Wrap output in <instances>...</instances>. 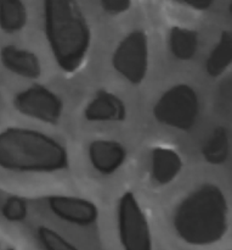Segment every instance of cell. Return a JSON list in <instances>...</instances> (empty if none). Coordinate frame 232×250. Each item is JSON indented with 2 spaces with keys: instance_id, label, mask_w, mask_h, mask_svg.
<instances>
[{
  "instance_id": "9",
  "label": "cell",
  "mask_w": 232,
  "mask_h": 250,
  "mask_svg": "<svg viewBox=\"0 0 232 250\" xmlns=\"http://www.w3.org/2000/svg\"><path fill=\"white\" fill-rule=\"evenodd\" d=\"M90 164L101 175L109 176L119 170L126 160V149L119 142L96 139L88 150Z\"/></svg>"
},
{
  "instance_id": "15",
  "label": "cell",
  "mask_w": 232,
  "mask_h": 250,
  "mask_svg": "<svg viewBox=\"0 0 232 250\" xmlns=\"http://www.w3.org/2000/svg\"><path fill=\"white\" fill-rule=\"evenodd\" d=\"M28 12L22 0H0V29L16 33L27 24Z\"/></svg>"
},
{
  "instance_id": "5",
  "label": "cell",
  "mask_w": 232,
  "mask_h": 250,
  "mask_svg": "<svg viewBox=\"0 0 232 250\" xmlns=\"http://www.w3.org/2000/svg\"><path fill=\"white\" fill-rule=\"evenodd\" d=\"M117 226L123 250H153L147 217L133 192L123 193L119 198Z\"/></svg>"
},
{
  "instance_id": "17",
  "label": "cell",
  "mask_w": 232,
  "mask_h": 250,
  "mask_svg": "<svg viewBox=\"0 0 232 250\" xmlns=\"http://www.w3.org/2000/svg\"><path fill=\"white\" fill-rule=\"evenodd\" d=\"M36 237L44 250H79L65 237L46 226H40L36 229Z\"/></svg>"
},
{
  "instance_id": "18",
  "label": "cell",
  "mask_w": 232,
  "mask_h": 250,
  "mask_svg": "<svg viewBox=\"0 0 232 250\" xmlns=\"http://www.w3.org/2000/svg\"><path fill=\"white\" fill-rule=\"evenodd\" d=\"M28 205L26 200L17 195L9 197L1 207V215L10 222H21L26 219Z\"/></svg>"
},
{
  "instance_id": "22",
  "label": "cell",
  "mask_w": 232,
  "mask_h": 250,
  "mask_svg": "<svg viewBox=\"0 0 232 250\" xmlns=\"http://www.w3.org/2000/svg\"><path fill=\"white\" fill-rule=\"evenodd\" d=\"M6 250H16V249H15V248H7Z\"/></svg>"
},
{
  "instance_id": "8",
  "label": "cell",
  "mask_w": 232,
  "mask_h": 250,
  "mask_svg": "<svg viewBox=\"0 0 232 250\" xmlns=\"http://www.w3.org/2000/svg\"><path fill=\"white\" fill-rule=\"evenodd\" d=\"M57 219L78 227H90L99 219V209L91 200L68 195H51L46 199Z\"/></svg>"
},
{
  "instance_id": "16",
  "label": "cell",
  "mask_w": 232,
  "mask_h": 250,
  "mask_svg": "<svg viewBox=\"0 0 232 250\" xmlns=\"http://www.w3.org/2000/svg\"><path fill=\"white\" fill-rule=\"evenodd\" d=\"M229 149L230 146L228 132L223 127H218L203 146L202 154L207 163L212 165H221L228 160Z\"/></svg>"
},
{
  "instance_id": "20",
  "label": "cell",
  "mask_w": 232,
  "mask_h": 250,
  "mask_svg": "<svg viewBox=\"0 0 232 250\" xmlns=\"http://www.w3.org/2000/svg\"><path fill=\"white\" fill-rule=\"evenodd\" d=\"M177 1L192 10L204 11V10H208L213 5L214 0H177Z\"/></svg>"
},
{
  "instance_id": "10",
  "label": "cell",
  "mask_w": 232,
  "mask_h": 250,
  "mask_svg": "<svg viewBox=\"0 0 232 250\" xmlns=\"http://www.w3.org/2000/svg\"><path fill=\"white\" fill-rule=\"evenodd\" d=\"M84 117L90 122H122L126 119V107L116 94L100 90L85 106Z\"/></svg>"
},
{
  "instance_id": "13",
  "label": "cell",
  "mask_w": 232,
  "mask_h": 250,
  "mask_svg": "<svg viewBox=\"0 0 232 250\" xmlns=\"http://www.w3.org/2000/svg\"><path fill=\"white\" fill-rule=\"evenodd\" d=\"M168 44L175 59L181 61L191 60L198 48V34L194 29L174 26L169 31Z\"/></svg>"
},
{
  "instance_id": "2",
  "label": "cell",
  "mask_w": 232,
  "mask_h": 250,
  "mask_svg": "<svg viewBox=\"0 0 232 250\" xmlns=\"http://www.w3.org/2000/svg\"><path fill=\"white\" fill-rule=\"evenodd\" d=\"M44 29L54 58L66 75L84 63L91 33L78 0H44Z\"/></svg>"
},
{
  "instance_id": "3",
  "label": "cell",
  "mask_w": 232,
  "mask_h": 250,
  "mask_svg": "<svg viewBox=\"0 0 232 250\" xmlns=\"http://www.w3.org/2000/svg\"><path fill=\"white\" fill-rule=\"evenodd\" d=\"M70 166L68 151L53 137L9 127L0 132V167L12 172L53 173Z\"/></svg>"
},
{
  "instance_id": "14",
  "label": "cell",
  "mask_w": 232,
  "mask_h": 250,
  "mask_svg": "<svg viewBox=\"0 0 232 250\" xmlns=\"http://www.w3.org/2000/svg\"><path fill=\"white\" fill-rule=\"evenodd\" d=\"M232 65V31H224L206 61V71L211 77H219Z\"/></svg>"
},
{
  "instance_id": "7",
  "label": "cell",
  "mask_w": 232,
  "mask_h": 250,
  "mask_svg": "<svg viewBox=\"0 0 232 250\" xmlns=\"http://www.w3.org/2000/svg\"><path fill=\"white\" fill-rule=\"evenodd\" d=\"M14 106L24 116L50 125L58 124L63 112L61 98L41 84H34L17 93Z\"/></svg>"
},
{
  "instance_id": "4",
  "label": "cell",
  "mask_w": 232,
  "mask_h": 250,
  "mask_svg": "<svg viewBox=\"0 0 232 250\" xmlns=\"http://www.w3.org/2000/svg\"><path fill=\"white\" fill-rule=\"evenodd\" d=\"M198 112V95L189 84L173 85L153 106V116L160 124L180 131H190L196 124Z\"/></svg>"
},
{
  "instance_id": "19",
  "label": "cell",
  "mask_w": 232,
  "mask_h": 250,
  "mask_svg": "<svg viewBox=\"0 0 232 250\" xmlns=\"http://www.w3.org/2000/svg\"><path fill=\"white\" fill-rule=\"evenodd\" d=\"M100 4L107 14L116 16L130 9L131 0H100Z\"/></svg>"
},
{
  "instance_id": "21",
  "label": "cell",
  "mask_w": 232,
  "mask_h": 250,
  "mask_svg": "<svg viewBox=\"0 0 232 250\" xmlns=\"http://www.w3.org/2000/svg\"><path fill=\"white\" fill-rule=\"evenodd\" d=\"M229 11H230V14L232 15V0H231V2H230V5H229Z\"/></svg>"
},
{
  "instance_id": "1",
  "label": "cell",
  "mask_w": 232,
  "mask_h": 250,
  "mask_svg": "<svg viewBox=\"0 0 232 250\" xmlns=\"http://www.w3.org/2000/svg\"><path fill=\"white\" fill-rule=\"evenodd\" d=\"M173 227L190 246L207 247L220 242L229 227V205L223 190L206 183L190 193L175 209Z\"/></svg>"
},
{
  "instance_id": "6",
  "label": "cell",
  "mask_w": 232,
  "mask_h": 250,
  "mask_svg": "<svg viewBox=\"0 0 232 250\" xmlns=\"http://www.w3.org/2000/svg\"><path fill=\"white\" fill-rule=\"evenodd\" d=\"M114 70L131 84L143 82L148 68V41L143 31H133L117 45L112 56Z\"/></svg>"
},
{
  "instance_id": "12",
  "label": "cell",
  "mask_w": 232,
  "mask_h": 250,
  "mask_svg": "<svg viewBox=\"0 0 232 250\" xmlns=\"http://www.w3.org/2000/svg\"><path fill=\"white\" fill-rule=\"evenodd\" d=\"M182 168L181 156L168 146H156L151 153V178L160 186L169 185Z\"/></svg>"
},
{
  "instance_id": "11",
  "label": "cell",
  "mask_w": 232,
  "mask_h": 250,
  "mask_svg": "<svg viewBox=\"0 0 232 250\" xmlns=\"http://www.w3.org/2000/svg\"><path fill=\"white\" fill-rule=\"evenodd\" d=\"M0 61L7 71L17 76L29 80L40 77V61L36 54L27 49L16 45H5L0 50Z\"/></svg>"
}]
</instances>
